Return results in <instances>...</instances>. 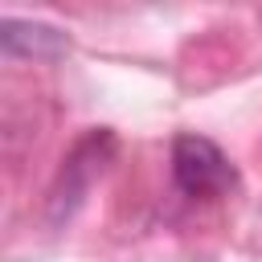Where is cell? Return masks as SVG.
I'll return each instance as SVG.
<instances>
[{
    "instance_id": "obj_3",
    "label": "cell",
    "mask_w": 262,
    "mask_h": 262,
    "mask_svg": "<svg viewBox=\"0 0 262 262\" xmlns=\"http://www.w3.org/2000/svg\"><path fill=\"white\" fill-rule=\"evenodd\" d=\"M0 45L12 57H61L70 49V37L53 25H41V20L4 16L0 20Z\"/></svg>"
},
{
    "instance_id": "obj_1",
    "label": "cell",
    "mask_w": 262,
    "mask_h": 262,
    "mask_svg": "<svg viewBox=\"0 0 262 262\" xmlns=\"http://www.w3.org/2000/svg\"><path fill=\"white\" fill-rule=\"evenodd\" d=\"M172 180L184 196H221L233 188V164L225 151L205 135H176L172 139Z\"/></svg>"
},
{
    "instance_id": "obj_2",
    "label": "cell",
    "mask_w": 262,
    "mask_h": 262,
    "mask_svg": "<svg viewBox=\"0 0 262 262\" xmlns=\"http://www.w3.org/2000/svg\"><path fill=\"white\" fill-rule=\"evenodd\" d=\"M111 147H115L111 131H94V135H86V139L74 147V156H70L66 168H61V188L53 192V221L74 209V201L86 192V184L102 172V160L111 156Z\"/></svg>"
}]
</instances>
